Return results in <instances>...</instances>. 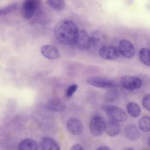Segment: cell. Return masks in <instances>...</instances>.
Listing matches in <instances>:
<instances>
[{
  "label": "cell",
  "instance_id": "7",
  "mask_svg": "<svg viewBox=\"0 0 150 150\" xmlns=\"http://www.w3.org/2000/svg\"><path fill=\"white\" fill-rule=\"evenodd\" d=\"M98 54L103 59L114 60L118 57L119 51L115 47L111 45H104L100 48Z\"/></svg>",
  "mask_w": 150,
  "mask_h": 150
},
{
  "label": "cell",
  "instance_id": "26",
  "mask_svg": "<svg viewBox=\"0 0 150 150\" xmlns=\"http://www.w3.org/2000/svg\"><path fill=\"white\" fill-rule=\"evenodd\" d=\"M70 150H84V149L81 145L79 144H74L71 147Z\"/></svg>",
  "mask_w": 150,
  "mask_h": 150
},
{
  "label": "cell",
  "instance_id": "25",
  "mask_svg": "<svg viewBox=\"0 0 150 150\" xmlns=\"http://www.w3.org/2000/svg\"><path fill=\"white\" fill-rule=\"evenodd\" d=\"M142 104L145 110L150 111V94L144 96L142 100Z\"/></svg>",
  "mask_w": 150,
  "mask_h": 150
},
{
  "label": "cell",
  "instance_id": "6",
  "mask_svg": "<svg viewBox=\"0 0 150 150\" xmlns=\"http://www.w3.org/2000/svg\"><path fill=\"white\" fill-rule=\"evenodd\" d=\"M106 114L110 120L123 122L127 120L126 112L121 108L116 106H109L106 108Z\"/></svg>",
  "mask_w": 150,
  "mask_h": 150
},
{
  "label": "cell",
  "instance_id": "18",
  "mask_svg": "<svg viewBox=\"0 0 150 150\" xmlns=\"http://www.w3.org/2000/svg\"><path fill=\"white\" fill-rule=\"evenodd\" d=\"M127 110L128 114L133 117H138L141 112V110L139 106L135 103L131 102L127 105Z\"/></svg>",
  "mask_w": 150,
  "mask_h": 150
},
{
  "label": "cell",
  "instance_id": "27",
  "mask_svg": "<svg viewBox=\"0 0 150 150\" xmlns=\"http://www.w3.org/2000/svg\"><path fill=\"white\" fill-rule=\"evenodd\" d=\"M96 150H111L109 147L105 145H103L100 147H98Z\"/></svg>",
  "mask_w": 150,
  "mask_h": 150
},
{
  "label": "cell",
  "instance_id": "1",
  "mask_svg": "<svg viewBox=\"0 0 150 150\" xmlns=\"http://www.w3.org/2000/svg\"><path fill=\"white\" fill-rule=\"evenodd\" d=\"M79 29L74 22L69 19L59 21L54 26V34L56 39L64 45H74Z\"/></svg>",
  "mask_w": 150,
  "mask_h": 150
},
{
  "label": "cell",
  "instance_id": "16",
  "mask_svg": "<svg viewBox=\"0 0 150 150\" xmlns=\"http://www.w3.org/2000/svg\"><path fill=\"white\" fill-rule=\"evenodd\" d=\"M125 134L127 139L133 141L138 140L140 137V132L138 129L132 124H129L125 127Z\"/></svg>",
  "mask_w": 150,
  "mask_h": 150
},
{
  "label": "cell",
  "instance_id": "23",
  "mask_svg": "<svg viewBox=\"0 0 150 150\" xmlns=\"http://www.w3.org/2000/svg\"><path fill=\"white\" fill-rule=\"evenodd\" d=\"M18 9V5L16 4H12L6 6H4L0 9V15L1 16L9 14Z\"/></svg>",
  "mask_w": 150,
  "mask_h": 150
},
{
  "label": "cell",
  "instance_id": "29",
  "mask_svg": "<svg viewBox=\"0 0 150 150\" xmlns=\"http://www.w3.org/2000/svg\"><path fill=\"white\" fill-rule=\"evenodd\" d=\"M148 144L149 146H150V137H149V138H148Z\"/></svg>",
  "mask_w": 150,
  "mask_h": 150
},
{
  "label": "cell",
  "instance_id": "31",
  "mask_svg": "<svg viewBox=\"0 0 150 150\" xmlns=\"http://www.w3.org/2000/svg\"><path fill=\"white\" fill-rule=\"evenodd\" d=\"M18 150H19V149H18Z\"/></svg>",
  "mask_w": 150,
  "mask_h": 150
},
{
  "label": "cell",
  "instance_id": "21",
  "mask_svg": "<svg viewBox=\"0 0 150 150\" xmlns=\"http://www.w3.org/2000/svg\"><path fill=\"white\" fill-rule=\"evenodd\" d=\"M46 2L50 8L56 11L63 10L65 7L64 0H47Z\"/></svg>",
  "mask_w": 150,
  "mask_h": 150
},
{
  "label": "cell",
  "instance_id": "30",
  "mask_svg": "<svg viewBox=\"0 0 150 150\" xmlns=\"http://www.w3.org/2000/svg\"><path fill=\"white\" fill-rule=\"evenodd\" d=\"M142 150H150V149H148V148H144Z\"/></svg>",
  "mask_w": 150,
  "mask_h": 150
},
{
  "label": "cell",
  "instance_id": "5",
  "mask_svg": "<svg viewBox=\"0 0 150 150\" xmlns=\"http://www.w3.org/2000/svg\"><path fill=\"white\" fill-rule=\"evenodd\" d=\"M87 83L91 86L100 88H110L117 86L115 82L112 80L100 77H88Z\"/></svg>",
  "mask_w": 150,
  "mask_h": 150
},
{
  "label": "cell",
  "instance_id": "4",
  "mask_svg": "<svg viewBox=\"0 0 150 150\" xmlns=\"http://www.w3.org/2000/svg\"><path fill=\"white\" fill-rule=\"evenodd\" d=\"M122 86L128 90H134L139 88L142 85V80L135 76L124 75L120 79Z\"/></svg>",
  "mask_w": 150,
  "mask_h": 150
},
{
  "label": "cell",
  "instance_id": "19",
  "mask_svg": "<svg viewBox=\"0 0 150 150\" xmlns=\"http://www.w3.org/2000/svg\"><path fill=\"white\" fill-rule=\"evenodd\" d=\"M105 40L104 35L100 32H94L91 36V46L97 47L102 44L103 41Z\"/></svg>",
  "mask_w": 150,
  "mask_h": 150
},
{
  "label": "cell",
  "instance_id": "14",
  "mask_svg": "<svg viewBox=\"0 0 150 150\" xmlns=\"http://www.w3.org/2000/svg\"><path fill=\"white\" fill-rule=\"evenodd\" d=\"M115 121L110 120L106 122L105 132L110 137H115L120 132V125Z\"/></svg>",
  "mask_w": 150,
  "mask_h": 150
},
{
  "label": "cell",
  "instance_id": "24",
  "mask_svg": "<svg viewBox=\"0 0 150 150\" xmlns=\"http://www.w3.org/2000/svg\"><path fill=\"white\" fill-rule=\"evenodd\" d=\"M78 86L76 84H73L68 87L66 91V96L67 98H70L77 91Z\"/></svg>",
  "mask_w": 150,
  "mask_h": 150
},
{
  "label": "cell",
  "instance_id": "9",
  "mask_svg": "<svg viewBox=\"0 0 150 150\" xmlns=\"http://www.w3.org/2000/svg\"><path fill=\"white\" fill-rule=\"evenodd\" d=\"M66 127L68 131L74 135L81 134L83 131V124L77 117H70L66 122Z\"/></svg>",
  "mask_w": 150,
  "mask_h": 150
},
{
  "label": "cell",
  "instance_id": "17",
  "mask_svg": "<svg viewBox=\"0 0 150 150\" xmlns=\"http://www.w3.org/2000/svg\"><path fill=\"white\" fill-rule=\"evenodd\" d=\"M119 96L118 90L115 87L109 88L104 95V99L108 103H113L115 101Z\"/></svg>",
  "mask_w": 150,
  "mask_h": 150
},
{
  "label": "cell",
  "instance_id": "11",
  "mask_svg": "<svg viewBox=\"0 0 150 150\" xmlns=\"http://www.w3.org/2000/svg\"><path fill=\"white\" fill-rule=\"evenodd\" d=\"M38 144L40 150H60V147L57 142L50 137H42Z\"/></svg>",
  "mask_w": 150,
  "mask_h": 150
},
{
  "label": "cell",
  "instance_id": "15",
  "mask_svg": "<svg viewBox=\"0 0 150 150\" xmlns=\"http://www.w3.org/2000/svg\"><path fill=\"white\" fill-rule=\"evenodd\" d=\"M19 150H39V144L34 139L26 138L21 141L18 145Z\"/></svg>",
  "mask_w": 150,
  "mask_h": 150
},
{
  "label": "cell",
  "instance_id": "13",
  "mask_svg": "<svg viewBox=\"0 0 150 150\" xmlns=\"http://www.w3.org/2000/svg\"><path fill=\"white\" fill-rule=\"evenodd\" d=\"M46 107L48 110L57 112L63 111L66 108L65 104L57 98H50L46 102Z\"/></svg>",
  "mask_w": 150,
  "mask_h": 150
},
{
  "label": "cell",
  "instance_id": "2",
  "mask_svg": "<svg viewBox=\"0 0 150 150\" xmlns=\"http://www.w3.org/2000/svg\"><path fill=\"white\" fill-rule=\"evenodd\" d=\"M105 125L106 122L103 117L99 115L95 116L90 121V131L93 135L100 137L105 130Z\"/></svg>",
  "mask_w": 150,
  "mask_h": 150
},
{
  "label": "cell",
  "instance_id": "12",
  "mask_svg": "<svg viewBox=\"0 0 150 150\" xmlns=\"http://www.w3.org/2000/svg\"><path fill=\"white\" fill-rule=\"evenodd\" d=\"M40 53L45 57L50 60L57 59L60 56L58 49L55 46L50 45H46L42 46Z\"/></svg>",
  "mask_w": 150,
  "mask_h": 150
},
{
  "label": "cell",
  "instance_id": "20",
  "mask_svg": "<svg viewBox=\"0 0 150 150\" xmlns=\"http://www.w3.org/2000/svg\"><path fill=\"white\" fill-rule=\"evenodd\" d=\"M139 57L143 64L150 66V49L142 48L139 52Z\"/></svg>",
  "mask_w": 150,
  "mask_h": 150
},
{
  "label": "cell",
  "instance_id": "8",
  "mask_svg": "<svg viewBox=\"0 0 150 150\" xmlns=\"http://www.w3.org/2000/svg\"><path fill=\"white\" fill-rule=\"evenodd\" d=\"M119 53L127 59H131L134 57L135 50L132 43L128 40L124 39L118 43Z\"/></svg>",
  "mask_w": 150,
  "mask_h": 150
},
{
  "label": "cell",
  "instance_id": "3",
  "mask_svg": "<svg viewBox=\"0 0 150 150\" xmlns=\"http://www.w3.org/2000/svg\"><path fill=\"white\" fill-rule=\"evenodd\" d=\"M40 5V0H25L22 5L21 13L25 19H30Z\"/></svg>",
  "mask_w": 150,
  "mask_h": 150
},
{
  "label": "cell",
  "instance_id": "10",
  "mask_svg": "<svg viewBox=\"0 0 150 150\" xmlns=\"http://www.w3.org/2000/svg\"><path fill=\"white\" fill-rule=\"evenodd\" d=\"M74 45L81 50H87L91 46V36L86 31L79 30Z\"/></svg>",
  "mask_w": 150,
  "mask_h": 150
},
{
  "label": "cell",
  "instance_id": "22",
  "mask_svg": "<svg viewBox=\"0 0 150 150\" xmlns=\"http://www.w3.org/2000/svg\"><path fill=\"white\" fill-rule=\"evenodd\" d=\"M138 126L139 129L144 132H149L150 131V117L144 116L138 122Z\"/></svg>",
  "mask_w": 150,
  "mask_h": 150
},
{
  "label": "cell",
  "instance_id": "28",
  "mask_svg": "<svg viewBox=\"0 0 150 150\" xmlns=\"http://www.w3.org/2000/svg\"><path fill=\"white\" fill-rule=\"evenodd\" d=\"M122 150H134V149L133 148H124Z\"/></svg>",
  "mask_w": 150,
  "mask_h": 150
}]
</instances>
